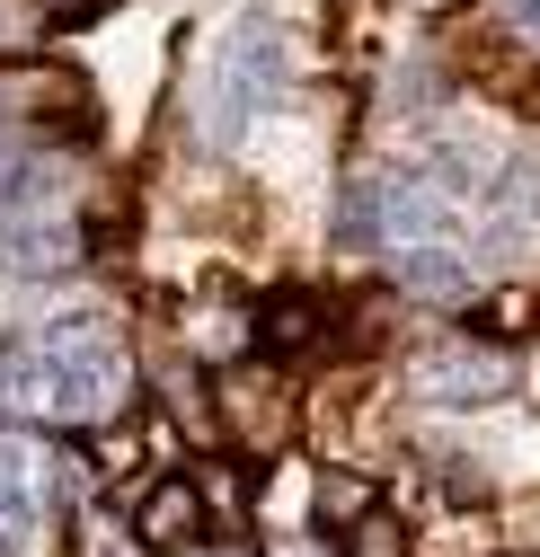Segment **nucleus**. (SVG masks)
<instances>
[{"mask_svg":"<svg viewBox=\"0 0 540 557\" xmlns=\"http://www.w3.org/2000/svg\"><path fill=\"white\" fill-rule=\"evenodd\" d=\"M133 398V363L107 319H62L27 345H0V407L27 425H107Z\"/></svg>","mask_w":540,"mask_h":557,"instance_id":"f257e3e1","label":"nucleus"},{"mask_svg":"<svg viewBox=\"0 0 540 557\" xmlns=\"http://www.w3.org/2000/svg\"><path fill=\"white\" fill-rule=\"evenodd\" d=\"M443 213H452L443 177H434L426 160H398V169L346 186V203H336V231H346L355 248H372V239H398V231H408V239H417V231H443Z\"/></svg>","mask_w":540,"mask_h":557,"instance_id":"f03ea898","label":"nucleus"},{"mask_svg":"<svg viewBox=\"0 0 540 557\" xmlns=\"http://www.w3.org/2000/svg\"><path fill=\"white\" fill-rule=\"evenodd\" d=\"M275 98H284V27L275 18H240L222 36V53H213V133L231 143V133L248 115H266Z\"/></svg>","mask_w":540,"mask_h":557,"instance_id":"7ed1b4c3","label":"nucleus"},{"mask_svg":"<svg viewBox=\"0 0 540 557\" xmlns=\"http://www.w3.org/2000/svg\"><path fill=\"white\" fill-rule=\"evenodd\" d=\"M0 265L10 274H72L81 265V222L45 203H0Z\"/></svg>","mask_w":540,"mask_h":557,"instance_id":"20e7f679","label":"nucleus"},{"mask_svg":"<svg viewBox=\"0 0 540 557\" xmlns=\"http://www.w3.org/2000/svg\"><path fill=\"white\" fill-rule=\"evenodd\" d=\"M417 389L443 398V407H496V398H514V355H496V345H443V355H426Z\"/></svg>","mask_w":540,"mask_h":557,"instance_id":"39448f33","label":"nucleus"},{"mask_svg":"<svg viewBox=\"0 0 540 557\" xmlns=\"http://www.w3.org/2000/svg\"><path fill=\"white\" fill-rule=\"evenodd\" d=\"M45 522V478H36V443H19L0 425V531H36Z\"/></svg>","mask_w":540,"mask_h":557,"instance_id":"423d86ee","label":"nucleus"},{"mask_svg":"<svg viewBox=\"0 0 540 557\" xmlns=\"http://www.w3.org/2000/svg\"><path fill=\"white\" fill-rule=\"evenodd\" d=\"M398 293H417L426 310H461L469 301V265L461 257H443V248H398Z\"/></svg>","mask_w":540,"mask_h":557,"instance_id":"0eeeda50","label":"nucleus"},{"mask_svg":"<svg viewBox=\"0 0 540 557\" xmlns=\"http://www.w3.org/2000/svg\"><path fill=\"white\" fill-rule=\"evenodd\" d=\"M53 177H62V169H53V151L36 143V133H10V124H0V203H45Z\"/></svg>","mask_w":540,"mask_h":557,"instance_id":"6e6552de","label":"nucleus"},{"mask_svg":"<svg viewBox=\"0 0 540 557\" xmlns=\"http://www.w3.org/2000/svg\"><path fill=\"white\" fill-rule=\"evenodd\" d=\"M177 531H195V496L186 486H160L151 513H143V540H177Z\"/></svg>","mask_w":540,"mask_h":557,"instance_id":"1a4fd4ad","label":"nucleus"},{"mask_svg":"<svg viewBox=\"0 0 540 557\" xmlns=\"http://www.w3.org/2000/svg\"><path fill=\"white\" fill-rule=\"evenodd\" d=\"M346 557H408V540H398V522H390V513H364Z\"/></svg>","mask_w":540,"mask_h":557,"instance_id":"9d476101","label":"nucleus"},{"mask_svg":"<svg viewBox=\"0 0 540 557\" xmlns=\"http://www.w3.org/2000/svg\"><path fill=\"white\" fill-rule=\"evenodd\" d=\"M302 336H310V310H302V293H284L266 310V345H302Z\"/></svg>","mask_w":540,"mask_h":557,"instance_id":"9b49d317","label":"nucleus"},{"mask_svg":"<svg viewBox=\"0 0 540 557\" xmlns=\"http://www.w3.org/2000/svg\"><path fill=\"white\" fill-rule=\"evenodd\" d=\"M10 45H19V27H10V18H0V53H10Z\"/></svg>","mask_w":540,"mask_h":557,"instance_id":"f8f14e48","label":"nucleus"},{"mask_svg":"<svg viewBox=\"0 0 540 557\" xmlns=\"http://www.w3.org/2000/svg\"><path fill=\"white\" fill-rule=\"evenodd\" d=\"M0 557H10V548H0Z\"/></svg>","mask_w":540,"mask_h":557,"instance_id":"ddd939ff","label":"nucleus"}]
</instances>
